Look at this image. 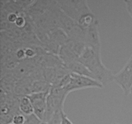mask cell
Instances as JSON below:
<instances>
[{
	"label": "cell",
	"instance_id": "cell-10",
	"mask_svg": "<svg viewBox=\"0 0 132 124\" xmlns=\"http://www.w3.org/2000/svg\"><path fill=\"white\" fill-rule=\"evenodd\" d=\"M26 116L21 113L18 114H15V116L13 117L12 121V124H24L26 122Z\"/></svg>",
	"mask_w": 132,
	"mask_h": 124
},
{
	"label": "cell",
	"instance_id": "cell-9",
	"mask_svg": "<svg viewBox=\"0 0 132 124\" xmlns=\"http://www.w3.org/2000/svg\"><path fill=\"white\" fill-rule=\"evenodd\" d=\"M51 87V84L45 80H36L32 83V93L50 91Z\"/></svg>",
	"mask_w": 132,
	"mask_h": 124
},
{
	"label": "cell",
	"instance_id": "cell-3",
	"mask_svg": "<svg viewBox=\"0 0 132 124\" xmlns=\"http://www.w3.org/2000/svg\"><path fill=\"white\" fill-rule=\"evenodd\" d=\"M126 96L132 94V54L123 68L115 74L114 80Z\"/></svg>",
	"mask_w": 132,
	"mask_h": 124
},
{
	"label": "cell",
	"instance_id": "cell-13",
	"mask_svg": "<svg viewBox=\"0 0 132 124\" xmlns=\"http://www.w3.org/2000/svg\"><path fill=\"white\" fill-rule=\"evenodd\" d=\"M39 124H48V123L45 122V121H41Z\"/></svg>",
	"mask_w": 132,
	"mask_h": 124
},
{
	"label": "cell",
	"instance_id": "cell-15",
	"mask_svg": "<svg viewBox=\"0 0 132 124\" xmlns=\"http://www.w3.org/2000/svg\"><path fill=\"white\" fill-rule=\"evenodd\" d=\"M112 124H113V123H112Z\"/></svg>",
	"mask_w": 132,
	"mask_h": 124
},
{
	"label": "cell",
	"instance_id": "cell-5",
	"mask_svg": "<svg viewBox=\"0 0 132 124\" xmlns=\"http://www.w3.org/2000/svg\"><path fill=\"white\" fill-rule=\"evenodd\" d=\"M48 94L49 91L32 93L27 95L32 103L34 109V114L41 121H45Z\"/></svg>",
	"mask_w": 132,
	"mask_h": 124
},
{
	"label": "cell",
	"instance_id": "cell-7",
	"mask_svg": "<svg viewBox=\"0 0 132 124\" xmlns=\"http://www.w3.org/2000/svg\"><path fill=\"white\" fill-rule=\"evenodd\" d=\"M64 67L68 68L72 73L77 74L79 75H82V76H88V77L95 79L94 75L90 72V71L82 63H81L79 61V59L78 60L73 61L72 63L67 65Z\"/></svg>",
	"mask_w": 132,
	"mask_h": 124
},
{
	"label": "cell",
	"instance_id": "cell-2",
	"mask_svg": "<svg viewBox=\"0 0 132 124\" xmlns=\"http://www.w3.org/2000/svg\"><path fill=\"white\" fill-rule=\"evenodd\" d=\"M62 11L76 21L90 13L92 12L85 0H61L57 1Z\"/></svg>",
	"mask_w": 132,
	"mask_h": 124
},
{
	"label": "cell",
	"instance_id": "cell-14",
	"mask_svg": "<svg viewBox=\"0 0 132 124\" xmlns=\"http://www.w3.org/2000/svg\"><path fill=\"white\" fill-rule=\"evenodd\" d=\"M113 124H123V123H113Z\"/></svg>",
	"mask_w": 132,
	"mask_h": 124
},
{
	"label": "cell",
	"instance_id": "cell-4",
	"mask_svg": "<svg viewBox=\"0 0 132 124\" xmlns=\"http://www.w3.org/2000/svg\"><path fill=\"white\" fill-rule=\"evenodd\" d=\"M104 87L103 84L95 79L72 72L70 81L64 89L68 93H70L72 91L87 88L103 89Z\"/></svg>",
	"mask_w": 132,
	"mask_h": 124
},
{
	"label": "cell",
	"instance_id": "cell-8",
	"mask_svg": "<svg viewBox=\"0 0 132 124\" xmlns=\"http://www.w3.org/2000/svg\"><path fill=\"white\" fill-rule=\"evenodd\" d=\"M19 109L21 114L28 116L34 114V109L31 101L27 96L20 97L19 102Z\"/></svg>",
	"mask_w": 132,
	"mask_h": 124
},
{
	"label": "cell",
	"instance_id": "cell-12",
	"mask_svg": "<svg viewBox=\"0 0 132 124\" xmlns=\"http://www.w3.org/2000/svg\"><path fill=\"white\" fill-rule=\"evenodd\" d=\"M124 2L126 5V9H127L129 14L132 18V0H126Z\"/></svg>",
	"mask_w": 132,
	"mask_h": 124
},
{
	"label": "cell",
	"instance_id": "cell-11",
	"mask_svg": "<svg viewBox=\"0 0 132 124\" xmlns=\"http://www.w3.org/2000/svg\"><path fill=\"white\" fill-rule=\"evenodd\" d=\"M61 124H74L67 116V114L65 113V112H63V114H62V120Z\"/></svg>",
	"mask_w": 132,
	"mask_h": 124
},
{
	"label": "cell",
	"instance_id": "cell-1",
	"mask_svg": "<svg viewBox=\"0 0 132 124\" xmlns=\"http://www.w3.org/2000/svg\"><path fill=\"white\" fill-rule=\"evenodd\" d=\"M79 61L90 71L95 80L104 86L114 80L115 74L107 68L102 61L101 50H96L86 45L79 58Z\"/></svg>",
	"mask_w": 132,
	"mask_h": 124
},
{
	"label": "cell",
	"instance_id": "cell-6",
	"mask_svg": "<svg viewBox=\"0 0 132 124\" xmlns=\"http://www.w3.org/2000/svg\"><path fill=\"white\" fill-rule=\"evenodd\" d=\"M99 26V22L97 19L86 30L85 44L92 47L96 50H101Z\"/></svg>",
	"mask_w": 132,
	"mask_h": 124
}]
</instances>
